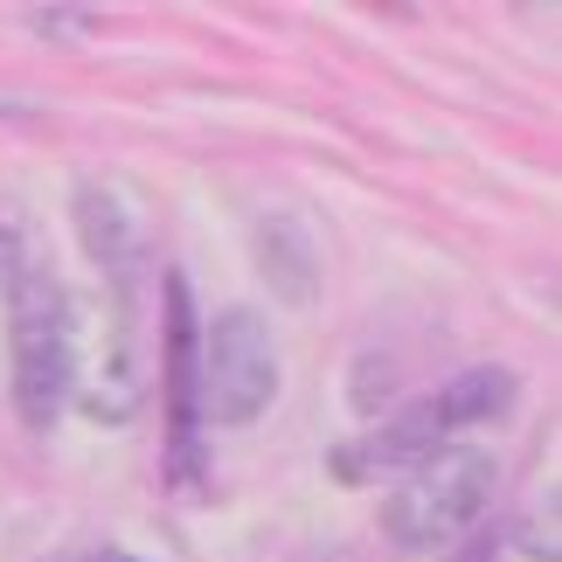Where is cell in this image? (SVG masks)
<instances>
[{"instance_id":"cell-1","label":"cell","mask_w":562,"mask_h":562,"mask_svg":"<svg viewBox=\"0 0 562 562\" xmlns=\"http://www.w3.org/2000/svg\"><path fill=\"white\" fill-rule=\"evenodd\" d=\"M493 486H501V465H493L486 445H438L424 465H409L396 493L382 501V535L396 549H451L459 535H472V521L493 507Z\"/></svg>"},{"instance_id":"cell-2","label":"cell","mask_w":562,"mask_h":562,"mask_svg":"<svg viewBox=\"0 0 562 562\" xmlns=\"http://www.w3.org/2000/svg\"><path fill=\"white\" fill-rule=\"evenodd\" d=\"M8 334H14V403L35 430L56 424V409L77 389V306L49 271H21L8 292Z\"/></svg>"},{"instance_id":"cell-3","label":"cell","mask_w":562,"mask_h":562,"mask_svg":"<svg viewBox=\"0 0 562 562\" xmlns=\"http://www.w3.org/2000/svg\"><path fill=\"white\" fill-rule=\"evenodd\" d=\"M188 403L223 430H244L278 403V348L250 306H229L209 319L202 348L188 361Z\"/></svg>"},{"instance_id":"cell-4","label":"cell","mask_w":562,"mask_h":562,"mask_svg":"<svg viewBox=\"0 0 562 562\" xmlns=\"http://www.w3.org/2000/svg\"><path fill=\"white\" fill-rule=\"evenodd\" d=\"M77 403L98 424H125L139 409V355H133V319H125V306L104 319V334L91 348L77 334Z\"/></svg>"},{"instance_id":"cell-5","label":"cell","mask_w":562,"mask_h":562,"mask_svg":"<svg viewBox=\"0 0 562 562\" xmlns=\"http://www.w3.org/2000/svg\"><path fill=\"white\" fill-rule=\"evenodd\" d=\"M438 445H451L445 430H438V417H430V403H417V409H403L396 424H382V430H369V438H348L334 451V480L340 486H375V480H403L409 465H424Z\"/></svg>"},{"instance_id":"cell-6","label":"cell","mask_w":562,"mask_h":562,"mask_svg":"<svg viewBox=\"0 0 562 562\" xmlns=\"http://www.w3.org/2000/svg\"><path fill=\"white\" fill-rule=\"evenodd\" d=\"M77 236H83V250L98 257L104 271L119 278H133V265H139V244H146V229H139V215H133V202H125L119 188H104V181H91L77 194Z\"/></svg>"},{"instance_id":"cell-7","label":"cell","mask_w":562,"mask_h":562,"mask_svg":"<svg viewBox=\"0 0 562 562\" xmlns=\"http://www.w3.org/2000/svg\"><path fill=\"white\" fill-rule=\"evenodd\" d=\"M514 369H465L459 382H445L438 396H424L430 403V417H438V430L445 438H459V430H472V424H493V417H507L514 409Z\"/></svg>"},{"instance_id":"cell-8","label":"cell","mask_w":562,"mask_h":562,"mask_svg":"<svg viewBox=\"0 0 562 562\" xmlns=\"http://www.w3.org/2000/svg\"><path fill=\"white\" fill-rule=\"evenodd\" d=\"M445 562H493V542H465L459 555H445Z\"/></svg>"},{"instance_id":"cell-9","label":"cell","mask_w":562,"mask_h":562,"mask_svg":"<svg viewBox=\"0 0 562 562\" xmlns=\"http://www.w3.org/2000/svg\"><path fill=\"white\" fill-rule=\"evenodd\" d=\"M91 562H133V555H119V549H104V555H91Z\"/></svg>"},{"instance_id":"cell-10","label":"cell","mask_w":562,"mask_h":562,"mask_svg":"<svg viewBox=\"0 0 562 562\" xmlns=\"http://www.w3.org/2000/svg\"><path fill=\"white\" fill-rule=\"evenodd\" d=\"M83 562H91V555H83Z\"/></svg>"}]
</instances>
